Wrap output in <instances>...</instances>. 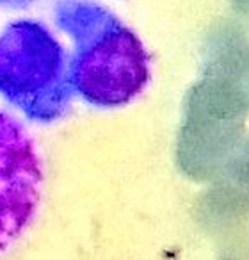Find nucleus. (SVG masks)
I'll list each match as a JSON object with an SVG mask.
<instances>
[{
  "label": "nucleus",
  "instance_id": "f257e3e1",
  "mask_svg": "<svg viewBox=\"0 0 249 260\" xmlns=\"http://www.w3.org/2000/svg\"><path fill=\"white\" fill-rule=\"evenodd\" d=\"M54 20L73 45L68 66L77 96L93 107L114 109L145 91L148 52L114 13L91 0H57Z\"/></svg>",
  "mask_w": 249,
  "mask_h": 260
},
{
  "label": "nucleus",
  "instance_id": "f03ea898",
  "mask_svg": "<svg viewBox=\"0 0 249 260\" xmlns=\"http://www.w3.org/2000/svg\"><path fill=\"white\" fill-rule=\"evenodd\" d=\"M0 94L27 119L48 125L73 102L68 52L47 25L13 22L0 34Z\"/></svg>",
  "mask_w": 249,
  "mask_h": 260
},
{
  "label": "nucleus",
  "instance_id": "7ed1b4c3",
  "mask_svg": "<svg viewBox=\"0 0 249 260\" xmlns=\"http://www.w3.org/2000/svg\"><path fill=\"white\" fill-rule=\"evenodd\" d=\"M43 192V166L34 141L13 116L0 111V251L32 223Z\"/></svg>",
  "mask_w": 249,
  "mask_h": 260
},
{
  "label": "nucleus",
  "instance_id": "20e7f679",
  "mask_svg": "<svg viewBox=\"0 0 249 260\" xmlns=\"http://www.w3.org/2000/svg\"><path fill=\"white\" fill-rule=\"evenodd\" d=\"M38 0H0V8H9V9H25L32 6Z\"/></svg>",
  "mask_w": 249,
  "mask_h": 260
}]
</instances>
